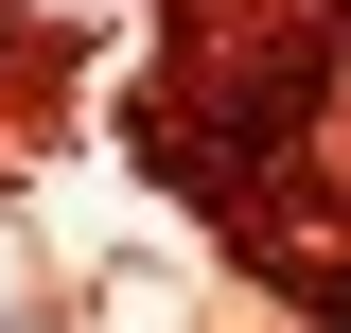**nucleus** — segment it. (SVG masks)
<instances>
[{"label":"nucleus","instance_id":"f257e3e1","mask_svg":"<svg viewBox=\"0 0 351 333\" xmlns=\"http://www.w3.org/2000/svg\"><path fill=\"white\" fill-rule=\"evenodd\" d=\"M316 123H334V36H316V0H281V18H246V36H211L193 71H176V106H158V175L211 210V228H246V246L281 263V246H299Z\"/></svg>","mask_w":351,"mask_h":333}]
</instances>
